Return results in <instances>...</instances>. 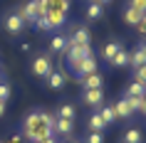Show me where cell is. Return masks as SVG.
I'll list each match as a JSON object with an SVG mask.
<instances>
[{
	"label": "cell",
	"instance_id": "43",
	"mask_svg": "<svg viewBox=\"0 0 146 143\" xmlns=\"http://www.w3.org/2000/svg\"><path fill=\"white\" fill-rule=\"evenodd\" d=\"M0 143H3V141H0Z\"/></svg>",
	"mask_w": 146,
	"mask_h": 143
},
{
	"label": "cell",
	"instance_id": "17",
	"mask_svg": "<svg viewBox=\"0 0 146 143\" xmlns=\"http://www.w3.org/2000/svg\"><path fill=\"white\" fill-rule=\"evenodd\" d=\"M84 15H87V20H99V17L104 15V5H99V3H89Z\"/></svg>",
	"mask_w": 146,
	"mask_h": 143
},
{
	"label": "cell",
	"instance_id": "5",
	"mask_svg": "<svg viewBox=\"0 0 146 143\" xmlns=\"http://www.w3.org/2000/svg\"><path fill=\"white\" fill-rule=\"evenodd\" d=\"M82 101H84L87 106H92V109H99V106L104 104V91L102 89H84Z\"/></svg>",
	"mask_w": 146,
	"mask_h": 143
},
{
	"label": "cell",
	"instance_id": "38",
	"mask_svg": "<svg viewBox=\"0 0 146 143\" xmlns=\"http://www.w3.org/2000/svg\"><path fill=\"white\" fill-rule=\"evenodd\" d=\"M97 3H99V5H107V3H111V0H97Z\"/></svg>",
	"mask_w": 146,
	"mask_h": 143
},
{
	"label": "cell",
	"instance_id": "19",
	"mask_svg": "<svg viewBox=\"0 0 146 143\" xmlns=\"http://www.w3.org/2000/svg\"><path fill=\"white\" fill-rule=\"evenodd\" d=\"M141 17H144V13H139V10H134V8H129V5H126V10H124V22H126V25H131V27H134Z\"/></svg>",
	"mask_w": 146,
	"mask_h": 143
},
{
	"label": "cell",
	"instance_id": "1",
	"mask_svg": "<svg viewBox=\"0 0 146 143\" xmlns=\"http://www.w3.org/2000/svg\"><path fill=\"white\" fill-rule=\"evenodd\" d=\"M50 136H52V126L42 119L40 109H35V111H30L25 116V121H23V138L25 141L37 143L42 138H50Z\"/></svg>",
	"mask_w": 146,
	"mask_h": 143
},
{
	"label": "cell",
	"instance_id": "30",
	"mask_svg": "<svg viewBox=\"0 0 146 143\" xmlns=\"http://www.w3.org/2000/svg\"><path fill=\"white\" fill-rule=\"evenodd\" d=\"M35 30L47 32V30H52V27H50V22H47V17H37V20H35Z\"/></svg>",
	"mask_w": 146,
	"mask_h": 143
},
{
	"label": "cell",
	"instance_id": "32",
	"mask_svg": "<svg viewBox=\"0 0 146 143\" xmlns=\"http://www.w3.org/2000/svg\"><path fill=\"white\" fill-rule=\"evenodd\" d=\"M8 99H10V84L0 82V101H8Z\"/></svg>",
	"mask_w": 146,
	"mask_h": 143
},
{
	"label": "cell",
	"instance_id": "37",
	"mask_svg": "<svg viewBox=\"0 0 146 143\" xmlns=\"http://www.w3.org/2000/svg\"><path fill=\"white\" fill-rule=\"evenodd\" d=\"M64 143H82V141H77V138H67Z\"/></svg>",
	"mask_w": 146,
	"mask_h": 143
},
{
	"label": "cell",
	"instance_id": "28",
	"mask_svg": "<svg viewBox=\"0 0 146 143\" xmlns=\"http://www.w3.org/2000/svg\"><path fill=\"white\" fill-rule=\"evenodd\" d=\"M84 143H104V133H94V131H87V141Z\"/></svg>",
	"mask_w": 146,
	"mask_h": 143
},
{
	"label": "cell",
	"instance_id": "8",
	"mask_svg": "<svg viewBox=\"0 0 146 143\" xmlns=\"http://www.w3.org/2000/svg\"><path fill=\"white\" fill-rule=\"evenodd\" d=\"M67 45H89V30L87 27H74L72 30V35L67 37Z\"/></svg>",
	"mask_w": 146,
	"mask_h": 143
},
{
	"label": "cell",
	"instance_id": "4",
	"mask_svg": "<svg viewBox=\"0 0 146 143\" xmlns=\"http://www.w3.org/2000/svg\"><path fill=\"white\" fill-rule=\"evenodd\" d=\"M3 27H5V32H10V35H20V32L25 30V22L17 17V13H8V15L3 17Z\"/></svg>",
	"mask_w": 146,
	"mask_h": 143
},
{
	"label": "cell",
	"instance_id": "36",
	"mask_svg": "<svg viewBox=\"0 0 146 143\" xmlns=\"http://www.w3.org/2000/svg\"><path fill=\"white\" fill-rule=\"evenodd\" d=\"M3 113H5V101H0V119H3Z\"/></svg>",
	"mask_w": 146,
	"mask_h": 143
},
{
	"label": "cell",
	"instance_id": "22",
	"mask_svg": "<svg viewBox=\"0 0 146 143\" xmlns=\"http://www.w3.org/2000/svg\"><path fill=\"white\" fill-rule=\"evenodd\" d=\"M129 64H131L134 69L141 67V64H146V54L141 52V47H136L134 52H129Z\"/></svg>",
	"mask_w": 146,
	"mask_h": 143
},
{
	"label": "cell",
	"instance_id": "33",
	"mask_svg": "<svg viewBox=\"0 0 146 143\" xmlns=\"http://www.w3.org/2000/svg\"><path fill=\"white\" fill-rule=\"evenodd\" d=\"M10 143H25L23 133H15V136H13V138H10Z\"/></svg>",
	"mask_w": 146,
	"mask_h": 143
},
{
	"label": "cell",
	"instance_id": "13",
	"mask_svg": "<svg viewBox=\"0 0 146 143\" xmlns=\"http://www.w3.org/2000/svg\"><path fill=\"white\" fill-rule=\"evenodd\" d=\"M102 74L99 72H94V74H87V76H82V86L84 89H102Z\"/></svg>",
	"mask_w": 146,
	"mask_h": 143
},
{
	"label": "cell",
	"instance_id": "18",
	"mask_svg": "<svg viewBox=\"0 0 146 143\" xmlns=\"http://www.w3.org/2000/svg\"><path fill=\"white\" fill-rule=\"evenodd\" d=\"M124 96H146V86H144V84H139V82H131V84H126Z\"/></svg>",
	"mask_w": 146,
	"mask_h": 143
},
{
	"label": "cell",
	"instance_id": "14",
	"mask_svg": "<svg viewBox=\"0 0 146 143\" xmlns=\"http://www.w3.org/2000/svg\"><path fill=\"white\" fill-rule=\"evenodd\" d=\"M111 67H129V49H124V47H119V52L111 57V62H109Z\"/></svg>",
	"mask_w": 146,
	"mask_h": 143
},
{
	"label": "cell",
	"instance_id": "34",
	"mask_svg": "<svg viewBox=\"0 0 146 143\" xmlns=\"http://www.w3.org/2000/svg\"><path fill=\"white\" fill-rule=\"evenodd\" d=\"M37 143H57V138H54V136H50V138H42V141H37Z\"/></svg>",
	"mask_w": 146,
	"mask_h": 143
},
{
	"label": "cell",
	"instance_id": "11",
	"mask_svg": "<svg viewBox=\"0 0 146 143\" xmlns=\"http://www.w3.org/2000/svg\"><path fill=\"white\" fill-rule=\"evenodd\" d=\"M104 128H107V123L102 121L99 111H94L92 116H89V121H87V131H94V133H104Z\"/></svg>",
	"mask_w": 146,
	"mask_h": 143
},
{
	"label": "cell",
	"instance_id": "23",
	"mask_svg": "<svg viewBox=\"0 0 146 143\" xmlns=\"http://www.w3.org/2000/svg\"><path fill=\"white\" fill-rule=\"evenodd\" d=\"M30 5H32V15H35V20L47 15V3H45V0H30Z\"/></svg>",
	"mask_w": 146,
	"mask_h": 143
},
{
	"label": "cell",
	"instance_id": "10",
	"mask_svg": "<svg viewBox=\"0 0 146 143\" xmlns=\"http://www.w3.org/2000/svg\"><path fill=\"white\" fill-rule=\"evenodd\" d=\"M17 17L25 22V27H30V25H35V15H32V5H30V0L25 3V5H20V8L15 10Z\"/></svg>",
	"mask_w": 146,
	"mask_h": 143
},
{
	"label": "cell",
	"instance_id": "20",
	"mask_svg": "<svg viewBox=\"0 0 146 143\" xmlns=\"http://www.w3.org/2000/svg\"><path fill=\"white\" fill-rule=\"evenodd\" d=\"M97 111H99V116H102V121H104V123H107V126H109V123H114V121H116V113H114V106H104V104H102L99 109H97Z\"/></svg>",
	"mask_w": 146,
	"mask_h": 143
},
{
	"label": "cell",
	"instance_id": "9",
	"mask_svg": "<svg viewBox=\"0 0 146 143\" xmlns=\"http://www.w3.org/2000/svg\"><path fill=\"white\" fill-rule=\"evenodd\" d=\"M47 22H50V27H62V25H64V20H67V13H64V10H47Z\"/></svg>",
	"mask_w": 146,
	"mask_h": 143
},
{
	"label": "cell",
	"instance_id": "27",
	"mask_svg": "<svg viewBox=\"0 0 146 143\" xmlns=\"http://www.w3.org/2000/svg\"><path fill=\"white\" fill-rule=\"evenodd\" d=\"M126 99V104H129L131 111H139L141 109V101H144V96H124Z\"/></svg>",
	"mask_w": 146,
	"mask_h": 143
},
{
	"label": "cell",
	"instance_id": "41",
	"mask_svg": "<svg viewBox=\"0 0 146 143\" xmlns=\"http://www.w3.org/2000/svg\"><path fill=\"white\" fill-rule=\"evenodd\" d=\"M92 3H97V0H92Z\"/></svg>",
	"mask_w": 146,
	"mask_h": 143
},
{
	"label": "cell",
	"instance_id": "15",
	"mask_svg": "<svg viewBox=\"0 0 146 143\" xmlns=\"http://www.w3.org/2000/svg\"><path fill=\"white\" fill-rule=\"evenodd\" d=\"M64 49H67V37H64V35H54V37L50 40V52L60 54V52H64Z\"/></svg>",
	"mask_w": 146,
	"mask_h": 143
},
{
	"label": "cell",
	"instance_id": "12",
	"mask_svg": "<svg viewBox=\"0 0 146 143\" xmlns=\"http://www.w3.org/2000/svg\"><path fill=\"white\" fill-rule=\"evenodd\" d=\"M57 119H67V121H74L77 119V109H74V104H69V101H64V104L57 109Z\"/></svg>",
	"mask_w": 146,
	"mask_h": 143
},
{
	"label": "cell",
	"instance_id": "16",
	"mask_svg": "<svg viewBox=\"0 0 146 143\" xmlns=\"http://www.w3.org/2000/svg\"><path fill=\"white\" fill-rule=\"evenodd\" d=\"M114 106V113H116V119H129L131 113V109H129V104H126V99H119V101H116V104H111Z\"/></svg>",
	"mask_w": 146,
	"mask_h": 143
},
{
	"label": "cell",
	"instance_id": "35",
	"mask_svg": "<svg viewBox=\"0 0 146 143\" xmlns=\"http://www.w3.org/2000/svg\"><path fill=\"white\" fill-rule=\"evenodd\" d=\"M141 113H146V96H144V101H141V109H139Z\"/></svg>",
	"mask_w": 146,
	"mask_h": 143
},
{
	"label": "cell",
	"instance_id": "24",
	"mask_svg": "<svg viewBox=\"0 0 146 143\" xmlns=\"http://www.w3.org/2000/svg\"><path fill=\"white\" fill-rule=\"evenodd\" d=\"M141 138H144V136H141L139 128H129V131L124 133V143H141Z\"/></svg>",
	"mask_w": 146,
	"mask_h": 143
},
{
	"label": "cell",
	"instance_id": "42",
	"mask_svg": "<svg viewBox=\"0 0 146 143\" xmlns=\"http://www.w3.org/2000/svg\"><path fill=\"white\" fill-rule=\"evenodd\" d=\"M0 79H3V74H0Z\"/></svg>",
	"mask_w": 146,
	"mask_h": 143
},
{
	"label": "cell",
	"instance_id": "31",
	"mask_svg": "<svg viewBox=\"0 0 146 143\" xmlns=\"http://www.w3.org/2000/svg\"><path fill=\"white\" fill-rule=\"evenodd\" d=\"M134 30H136L139 35H141V37H146V15L141 17V20H139L136 25H134Z\"/></svg>",
	"mask_w": 146,
	"mask_h": 143
},
{
	"label": "cell",
	"instance_id": "29",
	"mask_svg": "<svg viewBox=\"0 0 146 143\" xmlns=\"http://www.w3.org/2000/svg\"><path fill=\"white\" fill-rule=\"evenodd\" d=\"M126 5H129V8H134V10H139V13H144V15H146V0H129Z\"/></svg>",
	"mask_w": 146,
	"mask_h": 143
},
{
	"label": "cell",
	"instance_id": "39",
	"mask_svg": "<svg viewBox=\"0 0 146 143\" xmlns=\"http://www.w3.org/2000/svg\"><path fill=\"white\" fill-rule=\"evenodd\" d=\"M141 52H144V54H146V42H144V45H141Z\"/></svg>",
	"mask_w": 146,
	"mask_h": 143
},
{
	"label": "cell",
	"instance_id": "7",
	"mask_svg": "<svg viewBox=\"0 0 146 143\" xmlns=\"http://www.w3.org/2000/svg\"><path fill=\"white\" fill-rule=\"evenodd\" d=\"M45 82H47V86H50V89L60 91L62 86H64V82H67V74H64L62 69H52V72L45 76Z\"/></svg>",
	"mask_w": 146,
	"mask_h": 143
},
{
	"label": "cell",
	"instance_id": "6",
	"mask_svg": "<svg viewBox=\"0 0 146 143\" xmlns=\"http://www.w3.org/2000/svg\"><path fill=\"white\" fill-rule=\"evenodd\" d=\"M72 133H74V121H67V119H57V121H54L52 136H62V138H72Z\"/></svg>",
	"mask_w": 146,
	"mask_h": 143
},
{
	"label": "cell",
	"instance_id": "3",
	"mask_svg": "<svg viewBox=\"0 0 146 143\" xmlns=\"http://www.w3.org/2000/svg\"><path fill=\"white\" fill-rule=\"evenodd\" d=\"M62 54H67L69 62H77V59H84V57H92V45H67V49Z\"/></svg>",
	"mask_w": 146,
	"mask_h": 143
},
{
	"label": "cell",
	"instance_id": "2",
	"mask_svg": "<svg viewBox=\"0 0 146 143\" xmlns=\"http://www.w3.org/2000/svg\"><path fill=\"white\" fill-rule=\"evenodd\" d=\"M32 74L35 76H40V79H45L47 74H50V72H52V57H50V52H42V54H37V57H35V62H32Z\"/></svg>",
	"mask_w": 146,
	"mask_h": 143
},
{
	"label": "cell",
	"instance_id": "21",
	"mask_svg": "<svg viewBox=\"0 0 146 143\" xmlns=\"http://www.w3.org/2000/svg\"><path fill=\"white\" fill-rule=\"evenodd\" d=\"M119 47H121V45H119L116 40H111V42H107V45L102 47V57H104L107 62H111V57H114V54L119 52Z\"/></svg>",
	"mask_w": 146,
	"mask_h": 143
},
{
	"label": "cell",
	"instance_id": "25",
	"mask_svg": "<svg viewBox=\"0 0 146 143\" xmlns=\"http://www.w3.org/2000/svg\"><path fill=\"white\" fill-rule=\"evenodd\" d=\"M47 3V10H64L67 13L69 8V0H45Z\"/></svg>",
	"mask_w": 146,
	"mask_h": 143
},
{
	"label": "cell",
	"instance_id": "40",
	"mask_svg": "<svg viewBox=\"0 0 146 143\" xmlns=\"http://www.w3.org/2000/svg\"><path fill=\"white\" fill-rule=\"evenodd\" d=\"M87 3H92V0H87Z\"/></svg>",
	"mask_w": 146,
	"mask_h": 143
},
{
	"label": "cell",
	"instance_id": "26",
	"mask_svg": "<svg viewBox=\"0 0 146 143\" xmlns=\"http://www.w3.org/2000/svg\"><path fill=\"white\" fill-rule=\"evenodd\" d=\"M134 82H139V84L146 86V64H141V67L134 69Z\"/></svg>",
	"mask_w": 146,
	"mask_h": 143
}]
</instances>
